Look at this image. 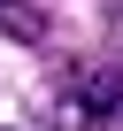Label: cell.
<instances>
[{
	"label": "cell",
	"mask_w": 123,
	"mask_h": 131,
	"mask_svg": "<svg viewBox=\"0 0 123 131\" xmlns=\"http://www.w3.org/2000/svg\"><path fill=\"white\" fill-rule=\"evenodd\" d=\"M77 108L100 123V116H115L123 108V70H85V85H77Z\"/></svg>",
	"instance_id": "cell-1"
},
{
	"label": "cell",
	"mask_w": 123,
	"mask_h": 131,
	"mask_svg": "<svg viewBox=\"0 0 123 131\" xmlns=\"http://www.w3.org/2000/svg\"><path fill=\"white\" fill-rule=\"evenodd\" d=\"M0 31L8 39H39V16H23V0H0Z\"/></svg>",
	"instance_id": "cell-2"
}]
</instances>
